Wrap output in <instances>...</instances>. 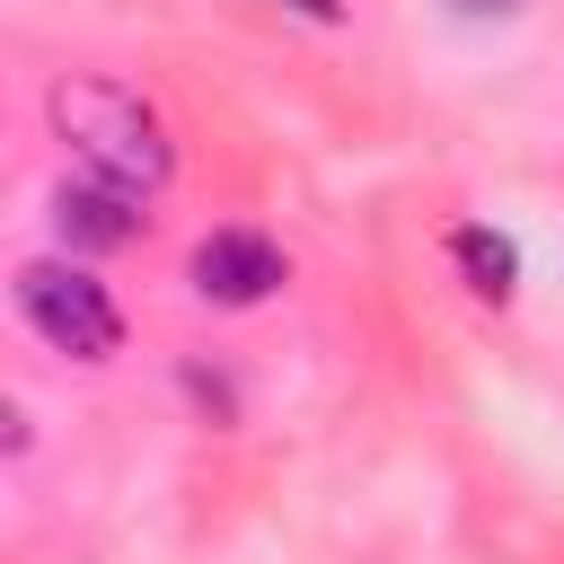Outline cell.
<instances>
[{
  "label": "cell",
  "instance_id": "6da1fadb",
  "mask_svg": "<svg viewBox=\"0 0 564 564\" xmlns=\"http://www.w3.org/2000/svg\"><path fill=\"white\" fill-rule=\"evenodd\" d=\"M44 115H53L62 150H70V176H97V185H115V194H132V203L167 194L176 141H167V123H159V106H150L141 88L97 79V70H70V79H53Z\"/></svg>",
  "mask_w": 564,
  "mask_h": 564
},
{
  "label": "cell",
  "instance_id": "7a4b0ae2",
  "mask_svg": "<svg viewBox=\"0 0 564 564\" xmlns=\"http://www.w3.org/2000/svg\"><path fill=\"white\" fill-rule=\"evenodd\" d=\"M9 291H18V317H26L53 352H70V361H115V352H123V308L106 300L97 273L35 256V264H18Z\"/></svg>",
  "mask_w": 564,
  "mask_h": 564
},
{
  "label": "cell",
  "instance_id": "3957f363",
  "mask_svg": "<svg viewBox=\"0 0 564 564\" xmlns=\"http://www.w3.org/2000/svg\"><path fill=\"white\" fill-rule=\"evenodd\" d=\"M185 273H194V291H203L212 308H256V300L282 282V247H273L264 229H212Z\"/></svg>",
  "mask_w": 564,
  "mask_h": 564
},
{
  "label": "cell",
  "instance_id": "277c9868",
  "mask_svg": "<svg viewBox=\"0 0 564 564\" xmlns=\"http://www.w3.org/2000/svg\"><path fill=\"white\" fill-rule=\"evenodd\" d=\"M53 229L70 238V247H132L141 229H150V212L132 203V194H115V185H97V176H70L62 194H53Z\"/></svg>",
  "mask_w": 564,
  "mask_h": 564
},
{
  "label": "cell",
  "instance_id": "5b68a950",
  "mask_svg": "<svg viewBox=\"0 0 564 564\" xmlns=\"http://www.w3.org/2000/svg\"><path fill=\"white\" fill-rule=\"evenodd\" d=\"M449 264H458V273H467V291H476V300H494V308L520 291V247H511L502 229H485V220H458V229H449Z\"/></svg>",
  "mask_w": 564,
  "mask_h": 564
},
{
  "label": "cell",
  "instance_id": "8992f818",
  "mask_svg": "<svg viewBox=\"0 0 564 564\" xmlns=\"http://www.w3.org/2000/svg\"><path fill=\"white\" fill-rule=\"evenodd\" d=\"M273 9H291V18H308V26H335V18H344V0H273Z\"/></svg>",
  "mask_w": 564,
  "mask_h": 564
},
{
  "label": "cell",
  "instance_id": "52a82bcc",
  "mask_svg": "<svg viewBox=\"0 0 564 564\" xmlns=\"http://www.w3.org/2000/svg\"><path fill=\"white\" fill-rule=\"evenodd\" d=\"M449 9H458V18H520L529 0H449Z\"/></svg>",
  "mask_w": 564,
  "mask_h": 564
}]
</instances>
